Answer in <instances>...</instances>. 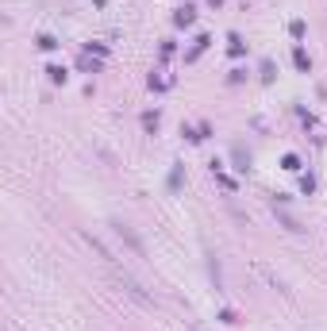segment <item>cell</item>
Masks as SVG:
<instances>
[{"label": "cell", "instance_id": "obj_1", "mask_svg": "<svg viewBox=\"0 0 327 331\" xmlns=\"http://www.w3.org/2000/svg\"><path fill=\"white\" fill-rule=\"evenodd\" d=\"M112 231H116V235L123 239V243H131V251H135V254H143V243H139V235L131 231L127 224H120V219H116V224H112Z\"/></svg>", "mask_w": 327, "mask_h": 331}, {"label": "cell", "instance_id": "obj_2", "mask_svg": "<svg viewBox=\"0 0 327 331\" xmlns=\"http://www.w3.org/2000/svg\"><path fill=\"white\" fill-rule=\"evenodd\" d=\"M293 62H296V70H304V73L312 70V62H308V54H304L301 46H296V50H293Z\"/></svg>", "mask_w": 327, "mask_h": 331}, {"label": "cell", "instance_id": "obj_3", "mask_svg": "<svg viewBox=\"0 0 327 331\" xmlns=\"http://www.w3.org/2000/svg\"><path fill=\"white\" fill-rule=\"evenodd\" d=\"M177 23L189 27V23H193V8H181V12H177Z\"/></svg>", "mask_w": 327, "mask_h": 331}, {"label": "cell", "instance_id": "obj_4", "mask_svg": "<svg viewBox=\"0 0 327 331\" xmlns=\"http://www.w3.org/2000/svg\"><path fill=\"white\" fill-rule=\"evenodd\" d=\"M39 46H43V50H54V46H58V39H54V35H39Z\"/></svg>", "mask_w": 327, "mask_h": 331}, {"label": "cell", "instance_id": "obj_5", "mask_svg": "<svg viewBox=\"0 0 327 331\" xmlns=\"http://www.w3.org/2000/svg\"><path fill=\"white\" fill-rule=\"evenodd\" d=\"M281 166H285V170H301V158H296V154H285Z\"/></svg>", "mask_w": 327, "mask_h": 331}, {"label": "cell", "instance_id": "obj_6", "mask_svg": "<svg viewBox=\"0 0 327 331\" xmlns=\"http://www.w3.org/2000/svg\"><path fill=\"white\" fill-rule=\"evenodd\" d=\"M46 73H50V81H66V70H62V66H50Z\"/></svg>", "mask_w": 327, "mask_h": 331}]
</instances>
